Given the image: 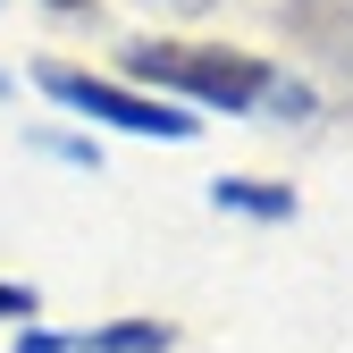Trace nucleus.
<instances>
[{
	"instance_id": "7",
	"label": "nucleus",
	"mask_w": 353,
	"mask_h": 353,
	"mask_svg": "<svg viewBox=\"0 0 353 353\" xmlns=\"http://www.w3.org/2000/svg\"><path fill=\"white\" fill-rule=\"evenodd\" d=\"M42 152H59V160H76V168H101L93 143H68V135H42Z\"/></svg>"
},
{
	"instance_id": "11",
	"label": "nucleus",
	"mask_w": 353,
	"mask_h": 353,
	"mask_svg": "<svg viewBox=\"0 0 353 353\" xmlns=\"http://www.w3.org/2000/svg\"><path fill=\"white\" fill-rule=\"evenodd\" d=\"M0 93H9V76H0Z\"/></svg>"
},
{
	"instance_id": "8",
	"label": "nucleus",
	"mask_w": 353,
	"mask_h": 353,
	"mask_svg": "<svg viewBox=\"0 0 353 353\" xmlns=\"http://www.w3.org/2000/svg\"><path fill=\"white\" fill-rule=\"evenodd\" d=\"M68 345H76V336H51V328H26V336H17V353H68Z\"/></svg>"
},
{
	"instance_id": "1",
	"label": "nucleus",
	"mask_w": 353,
	"mask_h": 353,
	"mask_svg": "<svg viewBox=\"0 0 353 353\" xmlns=\"http://www.w3.org/2000/svg\"><path fill=\"white\" fill-rule=\"evenodd\" d=\"M126 76L152 84V93H185L202 110H261L270 93V59L261 51H228V42H135L126 51Z\"/></svg>"
},
{
	"instance_id": "2",
	"label": "nucleus",
	"mask_w": 353,
	"mask_h": 353,
	"mask_svg": "<svg viewBox=\"0 0 353 353\" xmlns=\"http://www.w3.org/2000/svg\"><path fill=\"white\" fill-rule=\"evenodd\" d=\"M34 84L59 110L101 118V126H118V135H160V143H194L202 135V118H185L168 93H143V84H110V76H84V68H42Z\"/></svg>"
},
{
	"instance_id": "9",
	"label": "nucleus",
	"mask_w": 353,
	"mask_h": 353,
	"mask_svg": "<svg viewBox=\"0 0 353 353\" xmlns=\"http://www.w3.org/2000/svg\"><path fill=\"white\" fill-rule=\"evenodd\" d=\"M152 9H176V17H202L210 0H152Z\"/></svg>"
},
{
	"instance_id": "6",
	"label": "nucleus",
	"mask_w": 353,
	"mask_h": 353,
	"mask_svg": "<svg viewBox=\"0 0 353 353\" xmlns=\"http://www.w3.org/2000/svg\"><path fill=\"white\" fill-rule=\"evenodd\" d=\"M34 312H42V294L17 286V278H0V320H34Z\"/></svg>"
},
{
	"instance_id": "5",
	"label": "nucleus",
	"mask_w": 353,
	"mask_h": 353,
	"mask_svg": "<svg viewBox=\"0 0 353 353\" xmlns=\"http://www.w3.org/2000/svg\"><path fill=\"white\" fill-rule=\"evenodd\" d=\"M76 345H84V353H168L176 328H168V320H110V328L76 336Z\"/></svg>"
},
{
	"instance_id": "4",
	"label": "nucleus",
	"mask_w": 353,
	"mask_h": 353,
	"mask_svg": "<svg viewBox=\"0 0 353 353\" xmlns=\"http://www.w3.org/2000/svg\"><path fill=\"white\" fill-rule=\"evenodd\" d=\"M210 202H219V210H244V219H294V194L270 185V176H219Z\"/></svg>"
},
{
	"instance_id": "10",
	"label": "nucleus",
	"mask_w": 353,
	"mask_h": 353,
	"mask_svg": "<svg viewBox=\"0 0 353 353\" xmlns=\"http://www.w3.org/2000/svg\"><path fill=\"white\" fill-rule=\"evenodd\" d=\"M51 9H93V0H51Z\"/></svg>"
},
{
	"instance_id": "3",
	"label": "nucleus",
	"mask_w": 353,
	"mask_h": 353,
	"mask_svg": "<svg viewBox=\"0 0 353 353\" xmlns=\"http://www.w3.org/2000/svg\"><path fill=\"white\" fill-rule=\"evenodd\" d=\"M286 26L312 34L336 68H353V0H303V9H286Z\"/></svg>"
}]
</instances>
